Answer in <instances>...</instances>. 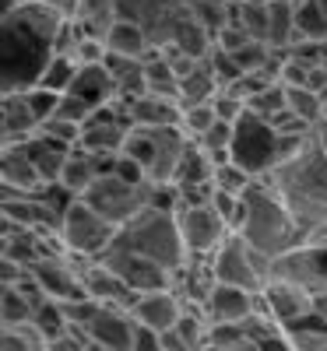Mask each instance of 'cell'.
I'll return each mask as SVG.
<instances>
[{"label": "cell", "instance_id": "ba28073f", "mask_svg": "<svg viewBox=\"0 0 327 351\" xmlns=\"http://www.w3.org/2000/svg\"><path fill=\"white\" fill-rule=\"evenodd\" d=\"M271 274L289 278L310 291H327V225L313 228L292 250L271 260Z\"/></svg>", "mask_w": 327, "mask_h": 351}, {"label": "cell", "instance_id": "60d3db41", "mask_svg": "<svg viewBox=\"0 0 327 351\" xmlns=\"http://www.w3.org/2000/svg\"><path fill=\"white\" fill-rule=\"evenodd\" d=\"M218 120V112H215V106L212 102H201V106H183V116H180V127H183V134L190 137V141H197L207 127H212Z\"/></svg>", "mask_w": 327, "mask_h": 351}, {"label": "cell", "instance_id": "cb8c5ba5", "mask_svg": "<svg viewBox=\"0 0 327 351\" xmlns=\"http://www.w3.org/2000/svg\"><path fill=\"white\" fill-rule=\"evenodd\" d=\"M106 49L109 53H124V56H141V60H148L159 46L155 39L148 36V28L131 21V18H116L113 28L106 32Z\"/></svg>", "mask_w": 327, "mask_h": 351}, {"label": "cell", "instance_id": "d4e9b609", "mask_svg": "<svg viewBox=\"0 0 327 351\" xmlns=\"http://www.w3.org/2000/svg\"><path fill=\"white\" fill-rule=\"evenodd\" d=\"M106 71L113 77V88L120 99H137L148 92L144 84V60L141 56H124V53H106Z\"/></svg>", "mask_w": 327, "mask_h": 351}, {"label": "cell", "instance_id": "6da1fadb", "mask_svg": "<svg viewBox=\"0 0 327 351\" xmlns=\"http://www.w3.org/2000/svg\"><path fill=\"white\" fill-rule=\"evenodd\" d=\"M67 14L46 0H25L0 14V92H21L39 81L56 53Z\"/></svg>", "mask_w": 327, "mask_h": 351}, {"label": "cell", "instance_id": "b9f144b4", "mask_svg": "<svg viewBox=\"0 0 327 351\" xmlns=\"http://www.w3.org/2000/svg\"><path fill=\"white\" fill-rule=\"evenodd\" d=\"M39 130L49 134L53 141H60L64 148H78V144H81V120H71V116H64V112L49 116Z\"/></svg>", "mask_w": 327, "mask_h": 351}, {"label": "cell", "instance_id": "4316f807", "mask_svg": "<svg viewBox=\"0 0 327 351\" xmlns=\"http://www.w3.org/2000/svg\"><path fill=\"white\" fill-rule=\"evenodd\" d=\"M282 330H285V344L295 351H327V319L317 316L313 309L295 316Z\"/></svg>", "mask_w": 327, "mask_h": 351}, {"label": "cell", "instance_id": "ab89813d", "mask_svg": "<svg viewBox=\"0 0 327 351\" xmlns=\"http://www.w3.org/2000/svg\"><path fill=\"white\" fill-rule=\"evenodd\" d=\"M207 348H225V351H236V348H253L243 319L240 324H212L207 327Z\"/></svg>", "mask_w": 327, "mask_h": 351}, {"label": "cell", "instance_id": "5b68a950", "mask_svg": "<svg viewBox=\"0 0 327 351\" xmlns=\"http://www.w3.org/2000/svg\"><path fill=\"white\" fill-rule=\"evenodd\" d=\"M190 137L183 127H131L124 141V155H131L152 183H172Z\"/></svg>", "mask_w": 327, "mask_h": 351}, {"label": "cell", "instance_id": "f1b7e54d", "mask_svg": "<svg viewBox=\"0 0 327 351\" xmlns=\"http://www.w3.org/2000/svg\"><path fill=\"white\" fill-rule=\"evenodd\" d=\"M99 176H102L99 155L84 152V148H74V152L67 155V162H64V169H60V180H56V183H64L74 197H81L88 186L99 180Z\"/></svg>", "mask_w": 327, "mask_h": 351}, {"label": "cell", "instance_id": "603a6c76", "mask_svg": "<svg viewBox=\"0 0 327 351\" xmlns=\"http://www.w3.org/2000/svg\"><path fill=\"white\" fill-rule=\"evenodd\" d=\"M183 106L176 95H159V92H144L131 99V120L134 127H180Z\"/></svg>", "mask_w": 327, "mask_h": 351}, {"label": "cell", "instance_id": "484cf974", "mask_svg": "<svg viewBox=\"0 0 327 351\" xmlns=\"http://www.w3.org/2000/svg\"><path fill=\"white\" fill-rule=\"evenodd\" d=\"M0 256L18 260V263H25V267H32V263L43 256V239H39V232L4 218V232H0Z\"/></svg>", "mask_w": 327, "mask_h": 351}, {"label": "cell", "instance_id": "e575fe53", "mask_svg": "<svg viewBox=\"0 0 327 351\" xmlns=\"http://www.w3.org/2000/svg\"><path fill=\"white\" fill-rule=\"evenodd\" d=\"M295 39H327V14L320 0H295Z\"/></svg>", "mask_w": 327, "mask_h": 351}, {"label": "cell", "instance_id": "681fc988", "mask_svg": "<svg viewBox=\"0 0 327 351\" xmlns=\"http://www.w3.org/2000/svg\"><path fill=\"white\" fill-rule=\"evenodd\" d=\"M324 43H327V39H324Z\"/></svg>", "mask_w": 327, "mask_h": 351}, {"label": "cell", "instance_id": "d6986e66", "mask_svg": "<svg viewBox=\"0 0 327 351\" xmlns=\"http://www.w3.org/2000/svg\"><path fill=\"white\" fill-rule=\"evenodd\" d=\"M183 299L176 288H159V291H144V295H137V302L131 306V316L137 319V324H148L155 330H169L176 327V319L183 316Z\"/></svg>", "mask_w": 327, "mask_h": 351}, {"label": "cell", "instance_id": "3957f363", "mask_svg": "<svg viewBox=\"0 0 327 351\" xmlns=\"http://www.w3.org/2000/svg\"><path fill=\"white\" fill-rule=\"evenodd\" d=\"M236 232H240L257 253L271 256V260L303 239L300 221L292 218V211L285 208V200L278 197V190L271 186L267 176H257L253 186L243 193V221Z\"/></svg>", "mask_w": 327, "mask_h": 351}, {"label": "cell", "instance_id": "7dc6e473", "mask_svg": "<svg viewBox=\"0 0 327 351\" xmlns=\"http://www.w3.org/2000/svg\"><path fill=\"white\" fill-rule=\"evenodd\" d=\"M317 134H320V141H324V148H327V123H320V127H317Z\"/></svg>", "mask_w": 327, "mask_h": 351}, {"label": "cell", "instance_id": "83f0119b", "mask_svg": "<svg viewBox=\"0 0 327 351\" xmlns=\"http://www.w3.org/2000/svg\"><path fill=\"white\" fill-rule=\"evenodd\" d=\"M222 92V81L215 74V67L207 64V56L180 77V106H201V102H215V95Z\"/></svg>", "mask_w": 327, "mask_h": 351}, {"label": "cell", "instance_id": "7a4b0ae2", "mask_svg": "<svg viewBox=\"0 0 327 351\" xmlns=\"http://www.w3.org/2000/svg\"><path fill=\"white\" fill-rule=\"evenodd\" d=\"M267 180L285 200L292 218L300 221L303 236L327 225V148L317 130L303 141V148L292 158L278 162L267 172Z\"/></svg>", "mask_w": 327, "mask_h": 351}, {"label": "cell", "instance_id": "74e56055", "mask_svg": "<svg viewBox=\"0 0 327 351\" xmlns=\"http://www.w3.org/2000/svg\"><path fill=\"white\" fill-rule=\"evenodd\" d=\"M247 109L253 116H260V120H275V116L282 109H289V95H285V84L282 81H271V84H264L260 92L247 102Z\"/></svg>", "mask_w": 327, "mask_h": 351}, {"label": "cell", "instance_id": "d590c367", "mask_svg": "<svg viewBox=\"0 0 327 351\" xmlns=\"http://www.w3.org/2000/svg\"><path fill=\"white\" fill-rule=\"evenodd\" d=\"M285 95H289V109H292V112H300L310 127H320V123H324V109H327V102H324L320 92H313V88H306V84H295V88L285 84Z\"/></svg>", "mask_w": 327, "mask_h": 351}, {"label": "cell", "instance_id": "5bb4252c", "mask_svg": "<svg viewBox=\"0 0 327 351\" xmlns=\"http://www.w3.org/2000/svg\"><path fill=\"white\" fill-rule=\"evenodd\" d=\"M187 0H116V14L144 25L155 46H166L172 39L176 25L187 18Z\"/></svg>", "mask_w": 327, "mask_h": 351}, {"label": "cell", "instance_id": "4dcf8cb0", "mask_svg": "<svg viewBox=\"0 0 327 351\" xmlns=\"http://www.w3.org/2000/svg\"><path fill=\"white\" fill-rule=\"evenodd\" d=\"M271 18H267V43L289 49L295 43V0H271Z\"/></svg>", "mask_w": 327, "mask_h": 351}, {"label": "cell", "instance_id": "ee69618b", "mask_svg": "<svg viewBox=\"0 0 327 351\" xmlns=\"http://www.w3.org/2000/svg\"><path fill=\"white\" fill-rule=\"evenodd\" d=\"M212 106H215V112H218V120H229V123H236V120H240V116L247 112V102H243V99H236L232 92H225V88L215 95Z\"/></svg>", "mask_w": 327, "mask_h": 351}, {"label": "cell", "instance_id": "c3c4849f", "mask_svg": "<svg viewBox=\"0 0 327 351\" xmlns=\"http://www.w3.org/2000/svg\"><path fill=\"white\" fill-rule=\"evenodd\" d=\"M324 123H327V109H324Z\"/></svg>", "mask_w": 327, "mask_h": 351}, {"label": "cell", "instance_id": "9a60e30c", "mask_svg": "<svg viewBox=\"0 0 327 351\" xmlns=\"http://www.w3.org/2000/svg\"><path fill=\"white\" fill-rule=\"evenodd\" d=\"M84 334L92 337L95 351H134V316L131 309L99 302L92 319L84 324Z\"/></svg>", "mask_w": 327, "mask_h": 351}, {"label": "cell", "instance_id": "1f68e13d", "mask_svg": "<svg viewBox=\"0 0 327 351\" xmlns=\"http://www.w3.org/2000/svg\"><path fill=\"white\" fill-rule=\"evenodd\" d=\"M144 84H148V92L176 95V99H180V74L172 71V64L166 60L162 49H155V53L144 60Z\"/></svg>", "mask_w": 327, "mask_h": 351}, {"label": "cell", "instance_id": "f35d334b", "mask_svg": "<svg viewBox=\"0 0 327 351\" xmlns=\"http://www.w3.org/2000/svg\"><path fill=\"white\" fill-rule=\"evenodd\" d=\"M253 180H257V176H253L250 169H243L240 162H232V158H225V162L215 165V186H218V190L247 193V190L253 186Z\"/></svg>", "mask_w": 327, "mask_h": 351}, {"label": "cell", "instance_id": "7bdbcfd3", "mask_svg": "<svg viewBox=\"0 0 327 351\" xmlns=\"http://www.w3.org/2000/svg\"><path fill=\"white\" fill-rule=\"evenodd\" d=\"M212 208L225 218V225H229L232 232L240 228V221H243V193H229V190H218V186H215Z\"/></svg>", "mask_w": 327, "mask_h": 351}, {"label": "cell", "instance_id": "bcb514c9", "mask_svg": "<svg viewBox=\"0 0 327 351\" xmlns=\"http://www.w3.org/2000/svg\"><path fill=\"white\" fill-rule=\"evenodd\" d=\"M313 313L327 319V291H313Z\"/></svg>", "mask_w": 327, "mask_h": 351}, {"label": "cell", "instance_id": "30bf717a", "mask_svg": "<svg viewBox=\"0 0 327 351\" xmlns=\"http://www.w3.org/2000/svg\"><path fill=\"white\" fill-rule=\"evenodd\" d=\"M232 162H240L243 169H250L253 176H267L278 165L282 155V137L275 134V127L253 116L250 109L236 120V137H232Z\"/></svg>", "mask_w": 327, "mask_h": 351}, {"label": "cell", "instance_id": "9c48e42d", "mask_svg": "<svg viewBox=\"0 0 327 351\" xmlns=\"http://www.w3.org/2000/svg\"><path fill=\"white\" fill-rule=\"evenodd\" d=\"M60 236H64V243H67V253L99 260V256L109 250V243L116 239V225H113L109 218H102L84 197H74L71 208L64 211Z\"/></svg>", "mask_w": 327, "mask_h": 351}, {"label": "cell", "instance_id": "e0dca14e", "mask_svg": "<svg viewBox=\"0 0 327 351\" xmlns=\"http://www.w3.org/2000/svg\"><path fill=\"white\" fill-rule=\"evenodd\" d=\"M253 309H260V291L225 285V281H215L212 291H207V299H204V316L212 324H240Z\"/></svg>", "mask_w": 327, "mask_h": 351}, {"label": "cell", "instance_id": "277c9868", "mask_svg": "<svg viewBox=\"0 0 327 351\" xmlns=\"http://www.w3.org/2000/svg\"><path fill=\"white\" fill-rule=\"evenodd\" d=\"M116 243H124V246H131V250H137L144 256L159 260L162 267H169V271H180L183 263L190 260L176 211L155 208V204H148L134 221H127L124 228H116Z\"/></svg>", "mask_w": 327, "mask_h": 351}, {"label": "cell", "instance_id": "8d00e7d4", "mask_svg": "<svg viewBox=\"0 0 327 351\" xmlns=\"http://www.w3.org/2000/svg\"><path fill=\"white\" fill-rule=\"evenodd\" d=\"M78 71H81V64L74 60L71 53H53V60L46 64V71L39 74V81L36 84H43V88H53V92H67V84L78 77Z\"/></svg>", "mask_w": 327, "mask_h": 351}, {"label": "cell", "instance_id": "836d02e7", "mask_svg": "<svg viewBox=\"0 0 327 351\" xmlns=\"http://www.w3.org/2000/svg\"><path fill=\"white\" fill-rule=\"evenodd\" d=\"M187 4H190V14L197 18V25L212 39L232 21V0H187Z\"/></svg>", "mask_w": 327, "mask_h": 351}, {"label": "cell", "instance_id": "52a82bcc", "mask_svg": "<svg viewBox=\"0 0 327 351\" xmlns=\"http://www.w3.org/2000/svg\"><path fill=\"white\" fill-rule=\"evenodd\" d=\"M212 263V274L215 281H225V285H240V288H253L260 291L264 281L271 278V256L257 253L240 232H229L225 243L207 256Z\"/></svg>", "mask_w": 327, "mask_h": 351}, {"label": "cell", "instance_id": "8992f818", "mask_svg": "<svg viewBox=\"0 0 327 351\" xmlns=\"http://www.w3.org/2000/svg\"><path fill=\"white\" fill-rule=\"evenodd\" d=\"M152 190H155V183H148V180H131V176H120V172H106L81 197L102 218H109L116 228H124L152 204Z\"/></svg>", "mask_w": 327, "mask_h": 351}, {"label": "cell", "instance_id": "f6af8a7d", "mask_svg": "<svg viewBox=\"0 0 327 351\" xmlns=\"http://www.w3.org/2000/svg\"><path fill=\"white\" fill-rule=\"evenodd\" d=\"M46 4H49V8H56L60 14H67V18H74V14H78V4H81V0H46Z\"/></svg>", "mask_w": 327, "mask_h": 351}, {"label": "cell", "instance_id": "d6a6232c", "mask_svg": "<svg viewBox=\"0 0 327 351\" xmlns=\"http://www.w3.org/2000/svg\"><path fill=\"white\" fill-rule=\"evenodd\" d=\"M271 0H232V21L243 25L253 39L267 43V18H271Z\"/></svg>", "mask_w": 327, "mask_h": 351}, {"label": "cell", "instance_id": "2e32d148", "mask_svg": "<svg viewBox=\"0 0 327 351\" xmlns=\"http://www.w3.org/2000/svg\"><path fill=\"white\" fill-rule=\"evenodd\" d=\"M260 309L275 319V324H292L295 316H303L313 309V291L303 288V285H295L289 278H267L264 288H260Z\"/></svg>", "mask_w": 327, "mask_h": 351}, {"label": "cell", "instance_id": "7402d4cb", "mask_svg": "<svg viewBox=\"0 0 327 351\" xmlns=\"http://www.w3.org/2000/svg\"><path fill=\"white\" fill-rule=\"evenodd\" d=\"M18 148L25 152L28 162H32V165L43 172L46 183H56V180H60V169H64L67 155L74 152V148H64L60 141H53V137L43 134V130H36V134H28L25 141H18Z\"/></svg>", "mask_w": 327, "mask_h": 351}, {"label": "cell", "instance_id": "44dd1931", "mask_svg": "<svg viewBox=\"0 0 327 351\" xmlns=\"http://www.w3.org/2000/svg\"><path fill=\"white\" fill-rule=\"evenodd\" d=\"M84 291L92 299L109 302V306H120V309H131L137 302V291L113 267H106L102 260H88V267H84Z\"/></svg>", "mask_w": 327, "mask_h": 351}, {"label": "cell", "instance_id": "ffe728a7", "mask_svg": "<svg viewBox=\"0 0 327 351\" xmlns=\"http://www.w3.org/2000/svg\"><path fill=\"white\" fill-rule=\"evenodd\" d=\"M43 123L28 106L25 88L21 92H0V144H18L28 134H36Z\"/></svg>", "mask_w": 327, "mask_h": 351}, {"label": "cell", "instance_id": "ac0fdd59", "mask_svg": "<svg viewBox=\"0 0 327 351\" xmlns=\"http://www.w3.org/2000/svg\"><path fill=\"white\" fill-rule=\"evenodd\" d=\"M43 186H46L43 172L25 158L18 144H0V197L39 193Z\"/></svg>", "mask_w": 327, "mask_h": 351}, {"label": "cell", "instance_id": "f546056e", "mask_svg": "<svg viewBox=\"0 0 327 351\" xmlns=\"http://www.w3.org/2000/svg\"><path fill=\"white\" fill-rule=\"evenodd\" d=\"M43 302V299H39ZM28 291H21L18 285H0V327H18L28 324L39 306Z\"/></svg>", "mask_w": 327, "mask_h": 351}, {"label": "cell", "instance_id": "4fadbf2b", "mask_svg": "<svg viewBox=\"0 0 327 351\" xmlns=\"http://www.w3.org/2000/svg\"><path fill=\"white\" fill-rule=\"evenodd\" d=\"M176 218H180V232H183V243H187L190 256H212L232 232L225 225V218L212 208V200L207 204H180Z\"/></svg>", "mask_w": 327, "mask_h": 351}, {"label": "cell", "instance_id": "7c38bea8", "mask_svg": "<svg viewBox=\"0 0 327 351\" xmlns=\"http://www.w3.org/2000/svg\"><path fill=\"white\" fill-rule=\"evenodd\" d=\"M99 260L120 274L137 295H144V291H159V288H172V271L169 267H162L159 260L144 256V253H137V250H131L124 243H116V239L109 243V250Z\"/></svg>", "mask_w": 327, "mask_h": 351}, {"label": "cell", "instance_id": "8fae6325", "mask_svg": "<svg viewBox=\"0 0 327 351\" xmlns=\"http://www.w3.org/2000/svg\"><path fill=\"white\" fill-rule=\"evenodd\" d=\"M113 95H116V88H113L106 64H84L78 71V77L67 84V92L60 95V112L84 123L92 112H99L106 102H113Z\"/></svg>", "mask_w": 327, "mask_h": 351}]
</instances>
